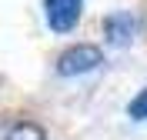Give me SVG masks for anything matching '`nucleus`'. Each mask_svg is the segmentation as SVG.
I'll return each instance as SVG.
<instances>
[{"mask_svg": "<svg viewBox=\"0 0 147 140\" xmlns=\"http://www.w3.org/2000/svg\"><path fill=\"white\" fill-rule=\"evenodd\" d=\"M137 33V17L130 10H114L104 17V37L110 40L114 47H127Z\"/></svg>", "mask_w": 147, "mask_h": 140, "instance_id": "nucleus-3", "label": "nucleus"}, {"mask_svg": "<svg viewBox=\"0 0 147 140\" xmlns=\"http://www.w3.org/2000/svg\"><path fill=\"white\" fill-rule=\"evenodd\" d=\"M84 0H44V20L54 33H70L80 23Z\"/></svg>", "mask_w": 147, "mask_h": 140, "instance_id": "nucleus-2", "label": "nucleus"}, {"mask_svg": "<svg viewBox=\"0 0 147 140\" xmlns=\"http://www.w3.org/2000/svg\"><path fill=\"white\" fill-rule=\"evenodd\" d=\"M104 64V50L94 44H74L57 57V74L64 77H84Z\"/></svg>", "mask_w": 147, "mask_h": 140, "instance_id": "nucleus-1", "label": "nucleus"}, {"mask_svg": "<svg viewBox=\"0 0 147 140\" xmlns=\"http://www.w3.org/2000/svg\"><path fill=\"white\" fill-rule=\"evenodd\" d=\"M127 113L134 117V120H147V87L137 90V97L127 103Z\"/></svg>", "mask_w": 147, "mask_h": 140, "instance_id": "nucleus-5", "label": "nucleus"}, {"mask_svg": "<svg viewBox=\"0 0 147 140\" xmlns=\"http://www.w3.org/2000/svg\"><path fill=\"white\" fill-rule=\"evenodd\" d=\"M44 137H47L44 127L34 123V120H17L7 133H3V140H44Z\"/></svg>", "mask_w": 147, "mask_h": 140, "instance_id": "nucleus-4", "label": "nucleus"}]
</instances>
